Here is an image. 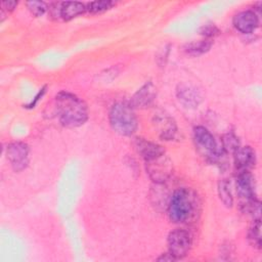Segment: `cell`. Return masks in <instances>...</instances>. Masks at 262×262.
Instances as JSON below:
<instances>
[{
    "label": "cell",
    "instance_id": "cell-1",
    "mask_svg": "<svg viewBox=\"0 0 262 262\" xmlns=\"http://www.w3.org/2000/svg\"><path fill=\"white\" fill-rule=\"evenodd\" d=\"M54 107L59 123L67 128L82 126L88 119L86 103L71 92L57 93L54 98Z\"/></svg>",
    "mask_w": 262,
    "mask_h": 262
},
{
    "label": "cell",
    "instance_id": "cell-2",
    "mask_svg": "<svg viewBox=\"0 0 262 262\" xmlns=\"http://www.w3.org/2000/svg\"><path fill=\"white\" fill-rule=\"evenodd\" d=\"M196 209V200L189 189L178 188L176 189L168 203V215L174 223L187 222L193 215Z\"/></svg>",
    "mask_w": 262,
    "mask_h": 262
},
{
    "label": "cell",
    "instance_id": "cell-3",
    "mask_svg": "<svg viewBox=\"0 0 262 262\" xmlns=\"http://www.w3.org/2000/svg\"><path fill=\"white\" fill-rule=\"evenodd\" d=\"M108 118L112 129L122 136H131L137 129V118L130 103L116 102L111 107Z\"/></svg>",
    "mask_w": 262,
    "mask_h": 262
},
{
    "label": "cell",
    "instance_id": "cell-4",
    "mask_svg": "<svg viewBox=\"0 0 262 262\" xmlns=\"http://www.w3.org/2000/svg\"><path fill=\"white\" fill-rule=\"evenodd\" d=\"M193 140L199 152L210 162H216L220 156V149L213 134L203 126H196L193 129Z\"/></svg>",
    "mask_w": 262,
    "mask_h": 262
},
{
    "label": "cell",
    "instance_id": "cell-5",
    "mask_svg": "<svg viewBox=\"0 0 262 262\" xmlns=\"http://www.w3.org/2000/svg\"><path fill=\"white\" fill-rule=\"evenodd\" d=\"M236 194L239 200V207L244 213L250 211L254 203L257 201L255 195V187L253 177L249 171L238 172L236 177Z\"/></svg>",
    "mask_w": 262,
    "mask_h": 262
},
{
    "label": "cell",
    "instance_id": "cell-6",
    "mask_svg": "<svg viewBox=\"0 0 262 262\" xmlns=\"http://www.w3.org/2000/svg\"><path fill=\"white\" fill-rule=\"evenodd\" d=\"M168 252L176 259H182L187 255L191 247V236L184 229H175L168 235Z\"/></svg>",
    "mask_w": 262,
    "mask_h": 262
},
{
    "label": "cell",
    "instance_id": "cell-7",
    "mask_svg": "<svg viewBox=\"0 0 262 262\" xmlns=\"http://www.w3.org/2000/svg\"><path fill=\"white\" fill-rule=\"evenodd\" d=\"M29 151V146L25 142L15 141L7 145L6 157L15 172H20L28 167Z\"/></svg>",
    "mask_w": 262,
    "mask_h": 262
},
{
    "label": "cell",
    "instance_id": "cell-8",
    "mask_svg": "<svg viewBox=\"0 0 262 262\" xmlns=\"http://www.w3.org/2000/svg\"><path fill=\"white\" fill-rule=\"evenodd\" d=\"M146 173L157 184H163L172 173L171 161L163 155L152 161L145 162Z\"/></svg>",
    "mask_w": 262,
    "mask_h": 262
},
{
    "label": "cell",
    "instance_id": "cell-9",
    "mask_svg": "<svg viewBox=\"0 0 262 262\" xmlns=\"http://www.w3.org/2000/svg\"><path fill=\"white\" fill-rule=\"evenodd\" d=\"M234 28L242 34H251L259 26L258 15L254 10H243L237 12L232 19Z\"/></svg>",
    "mask_w": 262,
    "mask_h": 262
},
{
    "label": "cell",
    "instance_id": "cell-10",
    "mask_svg": "<svg viewBox=\"0 0 262 262\" xmlns=\"http://www.w3.org/2000/svg\"><path fill=\"white\" fill-rule=\"evenodd\" d=\"M157 96V88L152 82L148 81L142 85L132 96L130 104L132 107L144 108L149 106Z\"/></svg>",
    "mask_w": 262,
    "mask_h": 262
},
{
    "label": "cell",
    "instance_id": "cell-11",
    "mask_svg": "<svg viewBox=\"0 0 262 262\" xmlns=\"http://www.w3.org/2000/svg\"><path fill=\"white\" fill-rule=\"evenodd\" d=\"M154 125L163 140H172L177 133L176 122L169 115L163 113L156 115L154 117Z\"/></svg>",
    "mask_w": 262,
    "mask_h": 262
},
{
    "label": "cell",
    "instance_id": "cell-12",
    "mask_svg": "<svg viewBox=\"0 0 262 262\" xmlns=\"http://www.w3.org/2000/svg\"><path fill=\"white\" fill-rule=\"evenodd\" d=\"M134 146L137 152L141 156L144 162L152 161L163 155H165V149L160 144L146 140L141 137L135 138Z\"/></svg>",
    "mask_w": 262,
    "mask_h": 262
},
{
    "label": "cell",
    "instance_id": "cell-13",
    "mask_svg": "<svg viewBox=\"0 0 262 262\" xmlns=\"http://www.w3.org/2000/svg\"><path fill=\"white\" fill-rule=\"evenodd\" d=\"M233 155L234 165L237 172L249 171L256 163V154L251 146H239Z\"/></svg>",
    "mask_w": 262,
    "mask_h": 262
},
{
    "label": "cell",
    "instance_id": "cell-14",
    "mask_svg": "<svg viewBox=\"0 0 262 262\" xmlns=\"http://www.w3.org/2000/svg\"><path fill=\"white\" fill-rule=\"evenodd\" d=\"M176 95L178 100L188 108H192L199 105L202 100L200 92L192 86L189 85H180L177 88Z\"/></svg>",
    "mask_w": 262,
    "mask_h": 262
},
{
    "label": "cell",
    "instance_id": "cell-15",
    "mask_svg": "<svg viewBox=\"0 0 262 262\" xmlns=\"http://www.w3.org/2000/svg\"><path fill=\"white\" fill-rule=\"evenodd\" d=\"M86 5L77 1L61 2L60 18L63 20H71L83 13H85Z\"/></svg>",
    "mask_w": 262,
    "mask_h": 262
},
{
    "label": "cell",
    "instance_id": "cell-16",
    "mask_svg": "<svg viewBox=\"0 0 262 262\" xmlns=\"http://www.w3.org/2000/svg\"><path fill=\"white\" fill-rule=\"evenodd\" d=\"M212 46V41L209 39H204L200 41H193L188 43L184 49L190 55H200L207 52Z\"/></svg>",
    "mask_w": 262,
    "mask_h": 262
},
{
    "label": "cell",
    "instance_id": "cell-17",
    "mask_svg": "<svg viewBox=\"0 0 262 262\" xmlns=\"http://www.w3.org/2000/svg\"><path fill=\"white\" fill-rule=\"evenodd\" d=\"M218 195L224 206H226L227 208L232 207L233 198H232L230 185L225 179H222L218 182Z\"/></svg>",
    "mask_w": 262,
    "mask_h": 262
},
{
    "label": "cell",
    "instance_id": "cell-18",
    "mask_svg": "<svg viewBox=\"0 0 262 262\" xmlns=\"http://www.w3.org/2000/svg\"><path fill=\"white\" fill-rule=\"evenodd\" d=\"M116 3L114 1L110 0H97V1H92L86 5V10L90 13L96 14V13H101L110 8H112Z\"/></svg>",
    "mask_w": 262,
    "mask_h": 262
},
{
    "label": "cell",
    "instance_id": "cell-19",
    "mask_svg": "<svg viewBox=\"0 0 262 262\" xmlns=\"http://www.w3.org/2000/svg\"><path fill=\"white\" fill-rule=\"evenodd\" d=\"M248 239L250 244L257 248H261V222L260 220H255L253 225L251 226L249 232H248Z\"/></svg>",
    "mask_w": 262,
    "mask_h": 262
},
{
    "label": "cell",
    "instance_id": "cell-20",
    "mask_svg": "<svg viewBox=\"0 0 262 262\" xmlns=\"http://www.w3.org/2000/svg\"><path fill=\"white\" fill-rule=\"evenodd\" d=\"M222 149L226 152H234L239 147L238 138L233 133H226L223 135L222 139Z\"/></svg>",
    "mask_w": 262,
    "mask_h": 262
},
{
    "label": "cell",
    "instance_id": "cell-21",
    "mask_svg": "<svg viewBox=\"0 0 262 262\" xmlns=\"http://www.w3.org/2000/svg\"><path fill=\"white\" fill-rule=\"evenodd\" d=\"M27 6H28L30 12L37 17L43 15L45 13V11L48 9L47 4L44 1H35V0L28 1Z\"/></svg>",
    "mask_w": 262,
    "mask_h": 262
},
{
    "label": "cell",
    "instance_id": "cell-22",
    "mask_svg": "<svg viewBox=\"0 0 262 262\" xmlns=\"http://www.w3.org/2000/svg\"><path fill=\"white\" fill-rule=\"evenodd\" d=\"M218 33H219V30L214 25H206V26L202 27V29H201V34L203 36H205L207 39L214 37Z\"/></svg>",
    "mask_w": 262,
    "mask_h": 262
},
{
    "label": "cell",
    "instance_id": "cell-23",
    "mask_svg": "<svg viewBox=\"0 0 262 262\" xmlns=\"http://www.w3.org/2000/svg\"><path fill=\"white\" fill-rule=\"evenodd\" d=\"M17 1L15 0H8L1 2V12H11L17 6Z\"/></svg>",
    "mask_w": 262,
    "mask_h": 262
},
{
    "label": "cell",
    "instance_id": "cell-24",
    "mask_svg": "<svg viewBox=\"0 0 262 262\" xmlns=\"http://www.w3.org/2000/svg\"><path fill=\"white\" fill-rule=\"evenodd\" d=\"M158 260H159V261H175L176 259L168 252V253L163 254L162 256H160V257L158 258Z\"/></svg>",
    "mask_w": 262,
    "mask_h": 262
},
{
    "label": "cell",
    "instance_id": "cell-25",
    "mask_svg": "<svg viewBox=\"0 0 262 262\" xmlns=\"http://www.w3.org/2000/svg\"><path fill=\"white\" fill-rule=\"evenodd\" d=\"M44 92H45V89H44V88H43V89H41V91H40V92L37 94V96L35 97V100H34V101H32V102L29 104V107H34V105L36 104L37 100L39 99V97H40V96H42V95H43V93H44Z\"/></svg>",
    "mask_w": 262,
    "mask_h": 262
}]
</instances>
